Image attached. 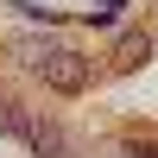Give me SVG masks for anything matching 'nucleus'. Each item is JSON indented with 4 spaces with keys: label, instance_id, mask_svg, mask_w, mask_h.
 <instances>
[{
    "label": "nucleus",
    "instance_id": "f257e3e1",
    "mask_svg": "<svg viewBox=\"0 0 158 158\" xmlns=\"http://www.w3.org/2000/svg\"><path fill=\"white\" fill-rule=\"evenodd\" d=\"M25 63H32L57 95H82V89H89V57H82V51H70V44H32V51H25Z\"/></svg>",
    "mask_w": 158,
    "mask_h": 158
},
{
    "label": "nucleus",
    "instance_id": "f03ea898",
    "mask_svg": "<svg viewBox=\"0 0 158 158\" xmlns=\"http://www.w3.org/2000/svg\"><path fill=\"white\" fill-rule=\"evenodd\" d=\"M25 139H32V152H38V158H76L57 120H25Z\"/></svg>",
    "mask_w": 158,
    "mask_h": 158
},
{
    "label": "nucleus",
    "instance_id": "7ed1b4c3",
    "mask_svg": "<svg viewBox=\"0 0 158 158\" xmlns=\"http://www.w3.org/2000/svg\"><path fill=\"white\" fill-rule=\"evenodd\" d=\"M146 57H152V38L146 32H120L114 38V70H139Z\"/></svg>",
    "mask_w": 158,
    "mask_h": 158
},
{
    "label": "nucleus",
    "instance_id": "20e7f679",
    "mask_svg": "<svg viewBox=\"0 0 158 158\" xmlns=\"http://www.w3.org/2000/svg\"><path fill=\"white\" fill-rule=\"evenodd\" d=\"M120 158H158V139H127Z\"/></svg>",
    "mask_w": 158,
    "mask_h": 158
}]
</instances>
